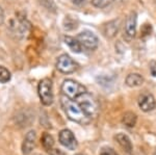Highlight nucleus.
Here are the masks:
<instances>
[{
  "instance_id": "f257e3e1",
  "label": "nucleus",
  "mask_w": 156,
  "mask_h": 155,
  "mask_svg": "<svg viewBox=\"0 0 156 155\" xmlns=\"http://www.w3.org/2000/svg\"><path fill=\"white\" fill-rule=\"evenodd\" d=\"M60 104H62L64 111L66 112L67 117L73 122H76V123L81 125H87L92 120L75 100L68 98L66 96H62L60 98Z\"/></svg>"
},
{
  "instance_id": "f03ea898",
  "label": "nucleus",
  "mask_w": 156,
  "mask_h": 155,
  "mask_svg": "<svg viewBox=\"0 0 156 155\" xmlns=\"http://www.w3.org/2000/svg\"><path fill=\"white\" fill-rule=\"evenodd\" d=\"M77 99L78 104L90 119L95 118L97 116L98 112H99V103H98V101L94 96L85 92L84 94L80 95Z\"/></svg>"
},
{
  "instance_id": "7ed1b4c3",
  "label": "nucleus",
  "mask_w": 156,
  "mask_h": 155,
  "mask_svg": "<svg viewBox=\"0 0 156 155\" xmlns=\"http://www.w3.org/2000/svg\"><path fill=\"white\" fill-rule=\"evenodd\" d=\"M87 92L85 86H82L79 82L73 80V79H66L62 84V93L64 96L70 99H77L80 95L84 94Z\"/></svg>"
},
{
  "instance_id": "20e7f679",
  "label": "nucleus",
  "mask_w": 156,
  "mask_h": 155,
  "mask_svg": "<svg viewBox=\"0 0 156 155\" xmlns=\"http://www.w3.org/2000/svg\"><path fill=\"white\" fill-rule=\"evenodd\" d=\"M37 93L41 99V102L45 106H50L53 103L54 96L52 90V80L50 78H44L39 82Z\"/></svg>"
},
{
  "instance_id": "39448f33",
  "label": "nucleus",
  "mask_w": 156,
  "mask_h": 155,
  "mask_svg": "<svg viewBox=\"0 0 156 155\" xmlns=\"http://www.w3.org/2000/svg\"><path fill=\"white\" fill-rule=\"evenodd\" d=\"M76 40L81 45L82 49L90 50V51L97 49L98 45H99V41H98L97 36L94 32L89 30H84L81 31L80 33H78Z\"/></svg>"
},
{
  "instance_id": "423d86ee",
  "label": "nucleus",
  "mask_w": 156,
  "mask_h": 155,
  "mask_svg": "<svg viewBox=\"0 0 156 155\" xmlns=\"http://www.w3.org/2000/svg\"><path fill=\"white\" fill-rule=\"evenodd\" d=\"M78 68L77 62L68 54H62L56 61V69L64 74L74 73Z\"/></svg>"
},
{
  "instance_id": "0eeeda50",
  "label": "nucleus",
  "mask_w": 156,
  "mask_h": 155,
  "mask_svg": "<svg viewBox=\"0 0 156 155\" xmlns=\"http://www.w3.org/2000/svg\"><path fill=\"white\" fill-rule=\"evenodd\" d=\"M136 24H137V15L135 12H132L127 17L125 21L124 27V37L128 42H130L136 33Z\"/></svg>"
},
{
  "instance_id": "6e6552de",
  "label": "nucleus",
  "mask_w": 156,
  "mask_h": 155,
  "mask_svg": "<svg viewBox=\"0 0 156 155\" xmlns=\"http://www.w3.org/2000/svg\"><path fill=\"white\" fill-rule=\"evenodd\" d=\"M59 143L69 150H75L77 148V139L75 137L74 133L69 129H62L58 134Z\"/></svg>"
},
{
  "instance_id": "1a4fd4ad",
  "label": "nucleus",
  "mask_w": 156,
  "mask_h": 155,
  "mask_svg": "<svg viewBox=\"0 0 156 155\" xmlns=\"http://www.w3.org/2000/svg\"><path fill=\"white\" fill-rule=\"evenodd\" d=\"M137 103L140 108L145 112H149L155 108L156 101L152 94L150 93H144L138 97Z\"/></svg>"
},
{
  "instance_id": "9d476101",
  "label": "nucleus",
  "mask_w": 156,
  "mask_h": 155,
  "mask_svg": "<svg viewBox=\"0 0 156 155\" xmlns=\"http://www.w3.org/2000/svg\"><path fill=\"white\" fill-rule=\"evenodd\" d=\"M37 141V133L34 130H30L26 133L24 137L23 144H22V152L24 155H29L32 152V150L36 147Z\"/></svg>"
},
{
  "instance_id": "9b49d317",
  "label": "nucleus",
  "mask_w": 156,
  "mask_h": 155,
  "mask_svg": "<svg viewBox=\"0 0 156 155\" xmlns=\"http://www.w3.org/2000/svg\"><path fill=\"white\" fill-rule=\"evenodd\" d=\"M120 28V20H112L109 21L108 23H105L102 27L103 36L107 39H112L115 37Z\"/></svg>"
},
{
  "instance_id": "f8f14e48",
  "label": "nucleus",
  "mask_w": 156,
  "mask_h": 155,
  "mask_svg": "<svg viewBox=\"0 0 156 155\" xmlns=\"http://www.w3.org/2000/svg\"><path fill=\"white\" fill-rule=\"evenodd\" d=\"M115 139H117L118 144L121 146V148L124 150V152H126L127 154H131L132 153V143L130 141L129 136H126L125 133H118L115 136Z\"/></svg>"
},
{
  "instance_id": "ddd939ff",
  "label": "nucleus",
  "mask_w": 156,
  "mask_h": 155,
  "mask_svg": "<svg viewBox=\"0 0 156 155\" xmlns=\"http://www.w3.org/2000/svg\"><path fill=\"white\" fill-rule=\"evenodd\" d=\"M126 84L130 87H136L140 86L144 83V77L138 73H131L126 77Z\"/></svg>"
},
{
  "instance_id": "4468645a",
  "label": "nucleus",
  "mask_w": 156,
  "mask_h": 155,
  "mask_svg": "<svg viewBox=\"0 0 156 155\" xmlns=\"http://www.w3.org/2000/svg\"><path fill=\"white\" fill-rule=\"evenodd\" d=\"M64 41H65V43L68 45V47H69L73 52H75V53H80V52L82 51L81 45H80L79 42L76 40V37L66 36L64 37Z\"/></svg>"
},
{
  "instance_id": "2eb2a0df",
  "label": "nucleus",
  "mask_w": 156,
  "mask_h": 155,
  "mask_svg": "<svg viewBox=\"0 0 156 155\" xmlns=\"http://www.w3.org/2000/svg\"><path fill=\"white\" fill-rule=\"evenodd\" d=\"M136 121H137V117L134 112L132 111H127L124 114L123 116V119H122V122L125 126L129 127V128H132V127L135 126L136 124Z\"/></svg>"
},
{
  "instance_id": "dca6fc26",
  "label": "nucleus",
  "mask_w": 156,
  "mask_h": 155,
  "mask_svg": "<svg viewBox=\"0 0 156 155\" xmlns=\"http://www.w3.org/2000/svg\"><path fill=\"white\" fill-rule=\"evenodd\" d=\"M41 143L43 145V147H44V149L46 150V151H48V152L51 149H53V147H54L53 137H52L51 134L47 133V132H45V133L43 134V136L41 139Z\"/></svg>"
},
{
  "instance_id": "f3484780",
  "label": "nucleus",
  "mask_w": 156,
  "mask_h": 155,
  "mask_svg": "<svg viewBox=\"0 0 156 155\" xmlns=\"http://www.w3.org/2000/svg\"><path fill=\"white\" fill-rule=\"evenodd\" d=\"M11 72L5 67L0 66V83H6L11 80Z\"/></svg>"
},
{
  "instance_id": "a211bd4d",
  "label": "nucleus",
  "mask_w": 156,
  "mask_h": 155,
  "mask_svg": "<svg viewBox=\"0 0 156 155\" xmlns=\"http://www.w3.org/2000/svg\"><path fill=\"white\" fill-rule=\"evenodd\" d=\"M64 27L67 30H72V29L77 28V21H75L74 19H72L70 16H68L66 19H65L64 22Z\"/></svg>"
},
{
  "instance_id": "6ab92c4d",
  "label": "nucleus",
  "mask_w": 156,
  "mask_h": 155,
  "mask_svg": "<svg viewBox=\"0 0 156 155\" xmlns=\"http://www.w3.org/2000/svg\"><path fill=\"white\" fill-rule=\"evenodd\" d=\"M114 0H92V4L96 7L99 9H103V7H106L109 5Z\"/></svg>"
},
{
  "instance_id": "aec40b11",
  "label": "nucleus",
  "mask_w": 156,
  "mask_h": 155,
  "mask_svg": "<svg viewBox=\"0 0 156 155\" xmlns=\"http://www.w3.org/2000/svg\"><path fill=\"white\" fill-rule=\"evenodd\" d=\"M99 155H119V154H118L112 148H110V147H103V148H101V150H100Z\"/></svg>"
},
{
  "instance_id": "412c9836",
  "label": "nucleus",
  "mask_w": 156,
  "mask_h": 155,
  "mask_svg": "<svg viewBox=\"0 0 156 155\" xmlns=\"http://www.w3.org/2000/svg\"><path fill=\"white\" fill-rule=\"evenodd\" d=\"M49 154L50 155H66L64 153V152L62 151V150H59V149H56V148H53V149H51L49 151Z\"/></svg>"
},
{
  "instance_id": "4be33fe9",
  "label": "nucleus",
  "mask_w": 156,
  "mask_h": 155,
  "mask_svg": "<svg viewBox=\"0 0 156 155\" xmlns=\"http://www.w3.org/2000/svg\"><path fill=\"white\" fill-rule=\"evenodd\" d=\"M4 19H5V16H4V11L2 9V6L0 5V25H2L4 23Z\"/></svg>"
},
{
  "instance_id": "5701e85b",
  "label": "nucleus",
  "mask_w": 156,
  "mask_h": 155,
  "mask_svg": "<svg viewBox=\"0 0 156 155\" xmlns=\"http://www.w3.org/2000/svg\"><path fill=\"white\" fill-rule=\"evenodd\" d=\"M85 2V0H73V3L76 4V5H82Z\"/></svg>"
},
{
  "instance_id": "b1692460",
  "label": "nucleus",
  "mask_w": 156,
  "mask_h": 155,
  "mask_svg": "<svg viewBox=\"0 0 156 155\" xmlns=\"http://www.w3.org/2000/svg\"><path fill=\"white\" fill-rule=\"evenodd\" d=\"M153 155H156V151L154 152V154H153Z\"/></svg>"
},
{
  "instance_id": "393cba45",
  "label": "nucleus",
  "mask_w": 156,
  "mask_h": 155,
  "mask_svg": "<svg viewBox=\"0 0 156 155\" xmlns=\"http://www.w3.org/2000/svg\"><path fill=\"white\" fill-rule=\"evenodd\" d=\"M76 155H83V154H76Z\"/></svg>"
}]
</instances>
